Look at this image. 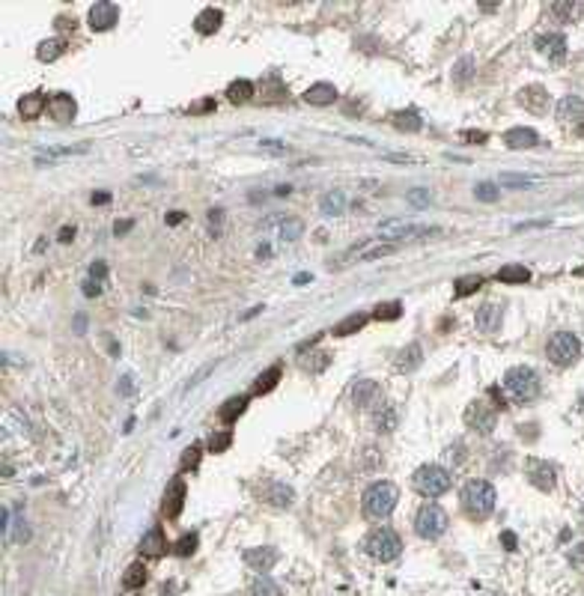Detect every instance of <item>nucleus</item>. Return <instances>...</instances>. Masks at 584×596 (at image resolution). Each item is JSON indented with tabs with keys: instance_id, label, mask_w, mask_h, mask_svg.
Here are the masks:
<instances>
[{
	"instance_id": "1",
	"label": "nucleus",
	"mask_w": 584,
	"mask_h": 596,
	"mask_svg": "<svg viewBox=\"0 0 584 596\" xmlns=\"http://www.w3.org/2000/svg\"><path fill=\"white\" fill-rule=\"evenodd\" d=\"M501 391L507 396V403H531L540 394V379L531 367H510L501 382Z\"/></svg>"
},
{
	"instance_id": "2",
	"label": "nucleus",
	"mask_w": 584,
	"mask_h": 596,
	"mask_svg": "<svg viewBox=\"0 0 584 596\" xmlns=\"http://www.w3.org/2000/svg\"><path fill=\"white\" fill-rule=\"evenodd\" d=\"M498 492L489 480H471L462 486V510L474 519H486L492 510H495Z\"/></svg>"
},
{
	"instance_id": "3",
	"label": "nucleus",
	"mask_w": 584,
	"mask_h": 596,
	"mask_svg": "<svg viewBox=\"0 0 584 596\" xmlns=\"http://www.w3.org/2000/svg\"><path fill=\"white\" fill-rule=\"evenodd\" d=\"M400 501V489L394 483L381 480V483H373L367 492H364V516L367 519H385L394 513V507Z\"/></svg>"
},
{
	"instance_id": "4",
	"label": "nucleus",
	"mask_w": 584,
	"mask_h": 596,
	"mask_svg": "<svg viewBox=\"0 0 584 596\" xmlns=\"http://www.w3.org/2000/svg\"><path fill=\"white\" fill-rule=\"evenodd\" d=\"M364 551L373 560H379V564H390V560L402 551V539L397 531H390V528H379V531H373L364 539Z\"/></svg>"
},
{
	"instance_id": "5",
	"label": "nucleus",
	"mask_w": 584,
	"mask_h": 596,
	"mask_svg": "<svg viewBox=\"0 0 584 596\" xmlns=\"http://www.w3.org/2000/svg\"><path fill=\"white\" fill-rule=\"evenodd\" d=\"M411 486L418 489L423 498H438V495H444L451 489V474H447V468H441V465H421L411 477Z\"/></svg>"
},
{
	"instance_id": "6",
	"label": "nucleus",
	"mask_w": 584,
	"mask_h": 596,
	"mask_svg": "<svg viewBox=\"0 0 584 596\" xmlns=\"http://www.w3.org/2000/svg\"><path fill=\"white\" fill-rule=\"evenodd\" d=\"M546 355H548V361H552L555 367H569V364L578 361L581 343H578L576 334H569V331H557V334H552V340H548Z\"/></svg>"
},
{
	"instance_id": "7",
	"label": "nucleus",
	"mask_w": 584,
	"mask_h": 596,
	"mask_svg": "<svg viewBox=\"0 0 584 596\" xmlns=\"http://www.w3.org/2000/svg\"><path fill=\"white\" fill-rule=\"evenodd\" d=\"M444 528H447V513H444V507H438V504H423L418 510V516H414V531H418V537H423V539L441 537Z\"/></svg>"
},
{
	"instance_id": "8",
	"label": "nucleus",
	"mask_w": 584,
	"mask_h": 596,
	"mask_svg": "<svg viewBox=\"0 0 584 596\" xmlns=\"http://www.w3.org/2000/svg\"><path fill=\"white\" fill-rule=\"evenodd\" d=\"M465 424L471 426V429H477V433H483V435H489L492 429L498 426V412L492 405H486V403H480V400H474L468 408H465Z\"/></svg>"
},
{
	"instance_id": "9",
	"label": "nucleus",
	"mask_w": 584,
	"mask_h": 596,
	"mask_svg": "<svg viewBox=\"0 0 584 596\" xmlns=\"http://www.w3.org/2000/svg\"><path fill=\"white\" fill-rule=\"evenodd\" d=\"M117 18H119V9H117V3H110V0H98V3H93L89 6V15H87L89 27H93L96 33L110 30L117 24Z\"/></svg>"
},
{
	"instance_id": "10",
	"label": "nucleus",
	"mask_w": 584,
	"mask_h": 596,
	"mask_svg": "<svg viewBox=\"0 0 584 596\" xmlns=\"http://www.w3.org/2000/svg\"><path fill=\"white\" fill-rule=\"evenodd\" d=\"M381 236L390 239H421V236H435L438 227H423V224H402V221H388L379 227Z\"/></svg>"
},
{
	"instance_id": "11",
	"label": "nucleus",
	"mask_w": 584,
	"mask_h": 596,
	"mask_svg": "<svg viewBox=\"0 0 584 596\" xmlns=\"http://www.w3.org/2000/svg\"><path fill=\"white\" fill-rule=\"evenodd\" d=\"M182 504H185V480L182 477H173L170 486L164 492V501H161V513L167 519H176L182 513Z\"/></svg>"
},
{
	"instance_id": "12",
	"label": "nucleus",
	"mask_w": 584,
	"mask_h": 596,
	"mask_svg": "<svg viewBox=\"0 0 584 596\" xmlns=\"http://www.w3.org/2000/svg\"><path fill=\"white\" fill-rule=\"evenodd\" d=\"M534 48L543 54V57L548 60H564L567 57V39L560 36V33H543V36H536L534 39Z\"/></svg>"
},
{
	"instance_id": "13",
	"label": "nucleus",
	"mask_w": 584,
	"mask_h": 596,
	"mask_svg": "<svg viewBox=\"0 0 584 596\" xmlns=\"http://www.w3.org/2000/svg\"><path fill=\"white\" fill-rule=\"evenodd\" d=\"M244 564H248L254 572H268L277 564V549L272 546H256L244 551Z\"/></svg>"
},
{
	"instance_id": "14",
	"label": "nucleus",
	"mask_w": 584,
	"mask_h": 596,
	"mask_svg": "<svg viewBox=\"0 0 584 596\" xmlns=\"http://www.w3.org/2000/svg\"><path fill=\"white\" fill-rule=\"evenodd\" d=\"M421 361H423V349L421 343H409V346H402L397 352V358H394V370L400 373V376H406V373H414L421 367Z\"/></svg>"
},
{
	"instance_id": "15",
	"label": "nucleus",
	"mask_w": 584,
	"mask_h": 596,
	"mask_svg": "<svg viewBox=\"0 0 584 596\" xmlns=\"http://www.w3.org/2000/svg\"><path fill=\"white\" fill-rule=\"evenodd\" d=\"M527 477H531L534 486L543 489V492H552L555 489V468L548 465V462L531 459V462H527Z\"/></svg>"
},
{
	"instance_id": "16",
	"label": "nucleus",
	"mask_w": 584,
	"mask_h": 596,
	"mask_svg": "<svg viewBox=\"0 0 584 596\" xmlns=\"http://www.w3.org/2000/svg\"><path fill=\"white\" fill-rule=\"evenodd\" d=\"M48 110H51V117L57 119V123H72L75 114H78V105H75V98L69 93H57L48 102Z\"/></svg>"
},
{
	"instance_id": "17",
	"label": "nucleus",
	"mask_w": 584,
	"mask_h": 596,
	"mask_svg": "<svg viewBox=\"0 0 584 596\" xmlns=\"http://www.w3.org/2000/svg\"><path fill=\"white\" fill-rule=\"evenodd\" d=\"M557 119L560 123H581L584 119V98L581 96H564L557 102Z\"/></svg>"
},
{
	"instance_id": "18",
	"label": "nucleus",
	"mask_w": 584,
	"mask_h": 596,
	"mask_svg": "<svg viewBox=\"0 0 584 596\" xmlns=\"http://www.w3.org/2000/svg\"><path fill=\"white\" fill-rule=\"evenodd\" d=\"M519 102H522V107L531 110V114H543V110L548 107V93H546V87H540V84L525 87V90L519 93Z\"/></svg>"
},
{
	"instance_id": "19",
	"label": "nucleus",
	"mask_w": 584,
	"mask_h": 596,
	"mask_svg": "<svg viewBox=\"0 0 584 596\" xmlns=\"http://www.w3.org/2000/svg\"><path fill=\"white\" fill-rule=\"evenodd\" d=\"M280 373H284V367L280 364H272V367H265L260 376L254 379L251 385V396H265L268 391H275V385L280 382Z\"/></svg>"
},
{
	"instance_id": "20",
	"label": "nucleus",
	"mask_w": 584,
	"mask_h": 596,
	"mask_svg": "<svg viewBox=\"0 0 584 596\" xmlns=\"http://www.w3.org/2000/svg\"><path fill=\"white\" fill-rule=\"evenodd\" d=\"M504 143H507L510 149H531V147H536V143H540V137H536L534 128L516 126V128H510L507 135H504Z\"/></svg>"
},
{
	"instance_id": "21",
	"label": "nucleus",
	"mask_w": 584,
	"mask_h": 596,
	"mask_svg": "<svg viewBox=\"0 0 584 596\" xmlns=\"http://www.w3.org/2000/svg\"><path fill=\"white\" fill-rule=\"evenodd\" d=\"M501 319H504V313H501V304H483L480 311H477V328L480 331H486V334H495V331L501 328Z\"/></svg>"
},
{
	"instance_id": "22",
	"label": "nucleus",
	"mask_w": 584,
	"mask_h": 596,
	"mask_svg": "<svg viewBox=\"0 0 584 596\" xmlns=\"http://www.w3.org/2000/svg\"><path fill=\"white\" fill-rule=\"evenodd\" d=\"M305 102H307V105H316V107H322V105H334V102H337V87H334V84H325V81L313 84V87H307Z\"/></svg>"
},
{
	"instance_id": "23",
	"label": "nucleus",
	"mask_w": 584,
	"mask_h": 596,
	"mask_svg": "<svg viewBox=\"0 0 584 596\" xmlns=\"http://www.w3.org/2000/svg\"><path fill=\"white\" fill-rule=\"evenodd\" d=\"M164 549H167V539H164V534L159 531V528H152V531H146L140 537V555L143 558H161Z\"/></svg>"
},
{
	"instance_id": "24",
	"label": "nucleus",
	"mask_w": 584,
	"mask_h": 596,
	"mask_svg": "<svg viewBox=\"0 0 584 596\" xmlns=\"http://www.w3.org/2000/svg\"><path fill=\"white\" fill-rule=\"evenodd\" d=\"M397 421H400V415H397L394 403H381L373 412V424H376L379 433H390V429H397Z\"/></svg>"
},
{
	"instance_id": "25",
	"label": "nucleus",
	"mask_w": 584,
	"mask_h": 596,
	"mask_svg": "<svg viewBox=\"0 0 584 596\" xmlns=\"http://www.w3.org/2000/svg\"><path fill=\"white\" fill-rule=\"evenodd\" d=\"M376 396H379V385L373 379H358L352 385V403L355 405H373Z\"/></svg>"
},
{
	"instance_id": "26",
	"label": "nucleus",
	"mask_w": 584,
	"mask_h": 596,
	"mask_svg": "<svg viewBox=\"0 0 584 596\" xmlns=\"http://www.w3.org/2000/svg\"><path fill=\"white\" fill-rule=\"evenodd\" d=\"M45 110V96L42 93H30L18 98V114L21 119H39V114Z\"/></svg>"
},
{
	"instance_id": "27",
	"label": "nucleus",
	"mask_w": 584,
	"mask_h": 596,
	"mask_svg": "<svg viewBox=\"0 0 584 596\" xmlns=\"http://www.w3.org/2000/svg\"><path fill=\"white\" fill-rule=\"evenodd\" d=\"M394 128L406 131V135H414V131H421V128H423V117H421L414 107H409V110H397V114H394Z\"/></svg>"
},
{
	"instance_id": "28",
	"label": "nucleus",
	"mask_w": 584,
	"mask_h": 596,
	"mask_svg": "<svg viewBox=\"0 0 584 596\" xmlns=\"http://www.w3.org/2000/svg\"><path fill=\"white\" fill-rule=\"evenodd\" d=\"M221 24H224V13H221V9H203V13L197 15V21H194L197 33H206V36L218 33Z\"/></svg>"
},
{
	"instance_id": "29",
	"label": "nucleus",
	"mask_w": 584,
	"mask_h": 596,
	"mask_svg": "<svg viewBox=\"0 0 584 596\" xmlns=\"http://www.w3.org/2000/svg\"><path fill=\"white\" fill-rule=\"evenodd\" d=\"M495 278H498L501 283H527V281H531V269H527V266H519V262H510V266L498 269Z\"/></svg>"
},
{
	"instance_id": "30",
	"label": "nucleus",
	"mask_w": 584,
	"mask_h": 596,
	"mask_svg": "<svg viewBox=\"0 0 584 596\" xmlns=\"http://www.w3.org/2000/svg\"><path fill=\"white\" fill-rule=\"evenodd\" d=\"M346 206H349V200H346L343 191H328V194H325L322 200H319L322 215H343Z\"/></svg>"
},
{
	"instance_id": "31",
	"label": "nucleus",
	"mask_w": 584,
	"mask_h": 596,
	"mask_svg": "<svg viewBox=\"0 0 584 596\" xmlns=\"http://www.w3.org/2000/svg\"><path fill=\"white\" fill-rule=\"evenodd\" d=\"M367 322H370V313H352V316H346L343 322L334 325V334L337 337H349V334H355V331H361Z\"/></svg>"
},
{
	"instance_id": "32",
	"label": "nucleus",
	"mask_w": 584,
	"mask_h": 596,
	"mask_svg": "<svg viewBox=\"0 0 584 596\" xmlns=\"http://www.w3.org/2000/svg\"><path fill=\"white\" fill-rule=\"evenodd\" d=\"M244 408H248V396H230V400L221 405V412H218V415H221V421H224V424H233L235 417H242V415H244Z\"/></svg>"
},
{
	"instance_id": "33",
	"label": "nucleus",
	"mask_w": 584,
	"mask_h": 596,
	"mask_svg": "<svg viewBox=\"0 0 584 596\" xmlns=\"http://www.w3.org/2000/svg\"><path fill=\"white\" fill-rule=\"evenodd\" d=\"M301 233H305V224H301L298 218H280L277 221V239L280 241H295V239H301Z\"/></svg>"
},
{
	"instance_id": "34",
	"label": "nucleus",
	"mask_w": 584,
	"mask_h": 596,
	"mask_svg": "<svg viewBox=\"0 0 584 596\" xmlns=\"http://www.w3.org/2000/svg\"><path fill=\"white\" fill-rule=\"evenodd\" d=\"M251 96H254V84L248 78H239V81H233L227 87V98H230V102H235V105H244Z\"/></svg>"
},
{
	"instance_id": "35",
	"label": "nucleus",
	"mask_w": 584,
	"mask_h": 596,
	"mask_svg": "<svg viewBox=\"0 0 584 596\" xmlns=\"http://www.w3.org/2000/svg\"><path fill=\"white\" fill-rule=\"evenodd\" d=\"M63 51H66V42H60V39H45V42H39L36 57H39L42 63H54Z\"/></svg>"
},
{
	"instance_id": "36",
	"label": "nucleus",
	"mask_w": 584,
	"mask_h": 596,
	"mask_svg": "<svg viewBox=\"0 0 584 596\" xmlns=\"http://www.w3.org/2000/svg\"><path fill=\"white\" fill-rule=\"evenodd\" d=\"M251 596H280V588L268 576H260L251 581Z\"/></svg>"
},
{
	"instance_id": "37",
	"label": "nucleus",
	"mask_w": 584,
	"mask_h": 596,
	"mask_svg": "<svg viewBox=\"0 0 584 596\" xmlns=\"http://www.w3.org/2000/svg\"><path fill=\"white\" fill-rule=\"evenodd\" d=\"M471 78H474V60L462 57L453 69V81H456V87H465V81H471Z\"/></svg>"
},
{
	"instance_id": "38",
	"label": "nucleus",
	"mask_w": 584,
	"mask_h": 596,
	"mask_svg": "<svg viewBox=\"0 0 584 596\" xmlns=\"http://www.w3.org/2000/svg\"><path fill=\"white\" fill-rule=\"evenodd\" d=\"M402 316V304L400 301H385L373 311V319H381V322H390V319H400Z\"/></svg>"
},
{
	"instance_id": "39",
	"label": "nucleus",
	"mask_w": 584,
	"mask_h": 596,
	"mask_svg": "<svg viewBox=\"0 0 584 596\" xmlns=\"http://www.w3.org/2000/svg\"><path fill=\"white\" fill-rule=\"evenodd\" d=\"M268 504H275V507H289V504H292V489L284 486V483H275V486L268 489Z\"/></svg>"
},
{
	"instance_id": "40",
	"label": "nucleus",
	"mask_w": 584,
	"mask_h": 596,
	"mask_svg": "<svg viewBox=\"0 0 584 596\" xmlns=\"http://www.w3.org/2000/svg\"><path fill=\"white\" fill-rule=\"evenodd\" d=\"M397 245H390V241H381V245H367L361 248V260H379V257H388V253H394Z\"/></svg>"
},
{
	"instance_id": "41",
	"label": "nucleus",
	"mask_w": 584,
	"mask_h": 596,
	"mask_svg": "<svg viewBox=\"0 0 584 596\" xmlns=\"http://www.w3.org/2000/svg\"><path fill=\"white\" fill-rule=\"evenodd\" d=\"M474 197H477L480 203H495L498 197H501V191H498L495 182H480L477 188H474Z\"/></svg>"
},
{
	"instance_id": "42",
	"label": "nucleus",
	"mask_w": 584,
	"mask_h": 596,
	"mask_svg": "<svg viewBox=\"0 0 584 596\" xmlns=\"http://www.w3.org/2000/svg\"><path fill=\"white\" fill-rule=\"evenodd\" d=\"M480 283H483L480 274H468V278H459V281H456V290H453V292H456V298H465V295L474 292Z\"/></svg>"
},
{
	"instance_id": "43",
	"label": "nucleus",
	"mask_w": 584,
	"mask_h": 596,
	"mask_svg": "<svg viewBox=\"0 0 584 596\" xmlns=\"http://www.w3.org/2000/svg\"><path fill=\"white\" fill-rule=\"evenodd\" d=\"M200 456H203V447H200V445H191L185 454H182V462H179V468H182V471H194L197 462H200Z\"/></svg>"
},
{
	"instance_id": "44",
	"label": "nucleus",
	"mask_w": 584,
	"mask_h": 596,
	"mask_svg": "<svg viewBox=\"0 0 584 596\" xmlns=\"http://www.w3.org/2000/svg\"><path fill=\"white\" fill-rule=\"evenodd\" d=\"M230 445H233V433H230V429H224V433L209 438V454H224Z\"/></svg>"
},
{
	"instance_id": "45",
	"label": "nucleus",
	"mask_w": 584,
	"mask_h": 596,
	"mask_svg": "<svg viewBox=\"0 0 584 596\" xmlns=\"http://www.w3.org/2000/svg\"><path fill=\"white\" fill-rule=\"evenodd\" d=\"M143 581H146V569L140 564H131L126 569V588H143Z\"/></svg>"
},
{
	"instance_id": "46",
	"label": "nucleus",
	"mask_w": 584,
	"mask_h": 596,
	"mask_svg": "<svg viewBox=\"0 0 584 596\" xmlns=\"http://www.w3.org/2000/svg\"><path fill=\"white\" fill-rule=\"evenodd\" d=\"M194 549H197V534H185L176 543V555L179 558H188V555H194Z\"/></svg>"
},
{
	"instance_id": "47",
	"label": "nucleus",
	"mask_w": 584,
	"mask_h": 596,
	"mask_svg": "<svg viewBox=\"0 0 584 596\" xmlns=\"http://www.w3.org/2000/svg\"><path fill=\"white\" fill-rule=\"evenodd\" d=\"M504 185H510V188H527V185H534L531 176H516V173H504L501 176Z\"/></svg>"
},
{
	"instance_id": "48",
	"label": "nucleus",
	"mask_w": 584,
	"mask_h": 596,
	"mask_svg": "<svg viewBox=\"0 0 584 596\" xmlns=\"http://www.w3.org/2000/svg\"><path fill=\"white\" fill-rule=\"evenodd\" d=\"M221 221H224V212H221V209H212V212H209V236L212 239L221 236Z\"/></svg>"
},
{
	"instance_id": "49",
	"label": "nucleus",
	"mask_w": 584,
	"mask_h": 596,
	"mask_svg": "<svg viewBox=\"0 0 584 596\" xmlns=\"http://www.w3.org/2000/svg\"><path fill=\"white\" fill-rule=\"evenodd\" d=\"M430 200H432V197H430V191H426V188H411L409 191V203L411 206H430Z\"/></svg>"
},
{
	"instance_id": "50",
	"label": "nucleus",
	"mask_w": 584,
	"mask_h": 596,
	"mask_svg": "<svg viewBox=\"0 0 584 596\" xmlns=\"http://www.w3.org/2000/svg\"><path fill=\"white\" fill-rule=\"evenodd\" d=\"M30 539V525H27V519H15V543H27Z\"/></svg>"
},
{
	"instance_id": "51",
	"label": "nucleus",
	"mask_w": 584,
	"mask_h": 596,
	"mask_svg": "<svg viewBox=\"0 0 584 596\" xmlns=\"http://www.w3.org/2000/svg\"><path fill=\"white\" fill-rule=\"evenodd\" d=\"M105 274H108V266H105V260H96L93 266H89V278H93V281H102Z\"/></svg>"
},
{
	"instance_id": "52",
	"label": "nucleus",
	"mask_w": 584,
	"mask_h": 596,
	"mask_svg": "<svg viewBox=\"0 0 584 596\" xmlns=\"http://www.w3.org/2000/svg\"><path fill=\"white\" fill-rule=\"evenodd\" d=\"M98 292H102V283H98V281H93V278H89V281L84 283V295H89V298H96Z\"/></svg>"
},
{
	"instance_id": "53",
	"label": "nucleus",
	"mask_w": 584,
	"mask_h": 596,
	"mask_svg": "<svg viewBox=\"0 0 584 596\" xmlns=\"http://www.w3.org/2000/svg\"><path fill=\"white\" fill-rule=\"evenodd\" d=\"M260 149H265V152H286V147L280 140H263Z\"/></svg>"
},
{
	"instance_id": "54",
	"label": "nucleus",
	"mask_w": 584,
	"mask_h": 596,
	"mask_svg": "<svg viewBox=\"0 0 584 596\" xmlns=\"http://www.w3.org/2000/svg\"><path fill=\"white\" fill-rule=\"evenodd\" d=\"M552 13H555L557 18H569V15H572V3H555Z\"/></svg>"
},
{
	"instance_id": "55",
	"label": "nucleus",
	"mask_w": 584,
	"mask_h": 596,
	"mask_svg": "<svg viewBox=\"0 0 584 596\" xmlns=\"http://www.w3.org/2000/svg\"><path fill=\"white\" fill-rule=\"evenodd\" d=\"M462 137L468 143H483V140H486V131H462Z\"/></svg>"
},
{
	"instance_id": "56",
	"label": "nucleus",
	"mask_w": 584,
	"mask_h": 596,
	"mask_svg": "<svg viewBox=\"0 0 584 596\" xmlns=\"http://www.w3.org/2000/svg\"><path fill=\"white\" fill-rule=\"evenodd\" d=\"M117 391H119L122 396H131V391H134V388H131V379H129V376H122V379H119V385H117Z\"/></svg>"
},
{
	"instance_id": "57",
	"label": "nucleus",
	"mask_w": 584,
	"mask_h": 596,
	"mask_svg": "<svg viewBox=\"0 0 584 596\" xmlns=\"http://www.w3.org/2000/svg\"><path fill=\"white\" fill-rule=\"evenodd\" d=\"M385 158H388V161H400V164H414L411 156H400V152H388Z\"/></svg>"
},
{
	"instance_id": "58",
	"label": "nucleus",
	"mask_w": 584,
	"mask_h": 596,
	"mask_svg": "<svg viewBox=\"0 0 584 596\" xmlns=\"http://www.w3.org/2000/svg\"><path fill=\"white\" fill-rule=\"evenodd\" d=\"M501 543L507 546V551H513V549H516V534H513V531H504V534H501Z\"/></svg>"
},
{
	"instance_id": "59",
	"label": "nucleus",
	"mask_w": 584,
	"mask_h": 596,
	"mask_svg": "<svg viewBox=\"0 0 584 596\" xmlns=\"http://www.w3.org/2000/svg\"><path fill=\"white\" fill-rule=\"evenodd\" d=\"M215 107V102H212V98H206V102H197L194 107H191V114H197V110H212Z\"/></svg>"
},
{
	"instance_id": "60",
	"label": "nucleus",
	"mask_w": 584,
	"mask_h": 596,
	"mask_svg": "<svg viewBox=\"0 0 584 596\" xmlns=\"http://www.w3.org/2000/svg\"><path fill=\"white\" fill-rule=\"evenodd\" d=\"M105 203H110V194H105V191L93 194V206H105Z\"/></svg>"
},
{
	"instance_id": "61",
	"label": "nucleus",
	"mask_w": 584,
	"mask_h": 596,
	"mask_svg": "<svg viewBox=\"0 0 584 596\" xmlns=\"http://www.w3.org/2000/svg\"><path fill=\"white\" fill-rule=\"evenodd\" d=\"M131 224H134V221H119V224L114 227V233H117V236H122V233H129V230H131Z\"/></svg>"
},
{
	"instance_id": "62",
	"label": "nucleus",
	"mask_w": 584,
	"mask_h": 596,
	"mask_svg": "<svg viewBox=\"0 0 584 596\" xmlns=\"http://www.w3.org/2000/svg\"><path fill=\"white\" fill-rule=\"evenodd\" d=\"M182 218H185L182 212H167V224H170V227H176V224H179V221H182Z\"/></svg>"
},
{
	"instance_id": "63",
	"label": "nucleus",
	"mask_w": 584,
	"mask_h": 596,
	"mask_svg": "<svg viewBox=\"0 0 584 596\" xmlns=\"http://www.w3.org/2000/svg\"><path fill=\"white\" fill-rule=\"evenodd\" d=\"M72 236H75V227H66V230H60V241H72Z\"/></svg>"
},
{
	"instance_id": "64",
	"label": "nucleus",
	"mask_w": 584,
	"mask_h": 596,
	"mask_svg": "<svg viewBox=\"0 0 584 596\" xmlns=\"http://www.w3.org/2000/svg\"><path fill=\"white\" fill-rule=\"evenodd\" d=\"M578 412L584 415V391H581V396H578Z\"/></svg>"
}]
</instances>
